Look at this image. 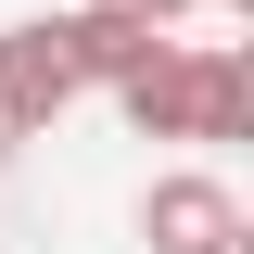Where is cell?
I'll return each mask as SVG.
<instances>
[{"label":"cell","instance_id":"6da1fadb","mask_svg":"<svg viewBox=\"0 0 254 254\" xmlns=\"http://www.w3.org/2000/svg\"><path fill=\"white\" fill-rule=\"evenodd\" d=\"M115 102H127L140 140H242L254 127V51H229V38H153V64L115 76Z\"/></svg>","mask_w":254,"mask_h":254},{"label":"cell","instance_id":"7a4b0ae2","mask_svg":"<svg viewBox=\"0 0 254 254\" xmlns=\"http://www.w3.org/2000/svg\"><path fill=\"white\" fill-rule=\"evenodd\" d=\"M76 102H89V76H76V51H64V13L0 26V127H13V140H51Z\"/></svg>","mask_w":254,"mask_h":254},{"label":"cell","instance_id":"3957f363","mask_svg":"<svg viewBox=\"0 0 254 254\" xmlns=\"http://www.w3.org/2000/svg\"><path fill=\"white\" fill-rule=\"evenodd\" d=\"M140 242L153 254H242L254 216H242V190H229L216 165H165V178L140 190Z\"/></svg>","mask_w":254,"mask_h":254},{"label":"cell","instance_id":"277c9868","mask_svg":"<svg viewBox=\"0 0 254 254\" xmlns=\"http://www.w3.org/2000/svg\"><path fill=\"white\" fill-rule=\"evenodd\" d=\"M102 13H140V26H190L203 0H102Z\"/></svg>","mask_w":254,"mask_h":254},{"label":"cell","instance_id":"5b68a950","mask_svg":"<svg viewBox=\"0 0 254 254\" xmlns=\"http://www.w3.org/2000/svg\"><path fill=\"white\" fill-rule=\"evenodd\" d=\"M0 165H13V127H0Z\"/></svg>","mask_w":254,"mask_h":254}]
</instances>
